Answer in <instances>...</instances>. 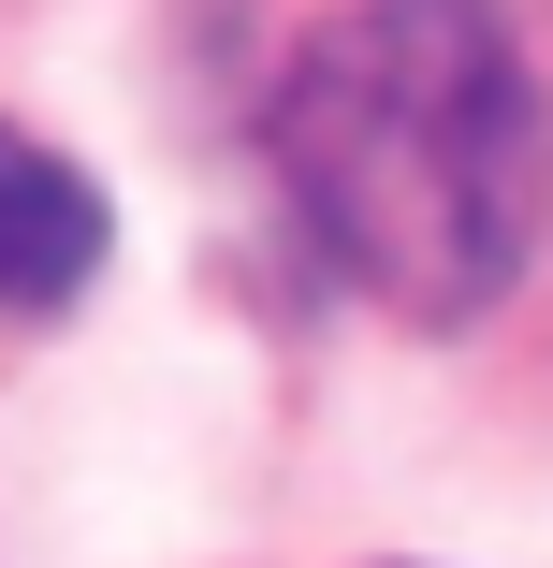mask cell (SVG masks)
<instances>
[{"label":"cell","mask_w":553,"mask_h":568,"mask_svg":"<svg viewBox=\"0 0 553 568\" xmlns=\"http://www.w3.org/2000/svg\"><path fill=\"white\" fill-rule=\"evenodd\" d=\"M263 161L306 219V248L365 306L452 335L481 321L553 204V118L510 0H350L277 73Z\"/></svg>","instance_id":"obj_1"},{"label":"cell","mask_w":553,"mask_h":568,"mask_svg":"<svg viewBox=\"0 0 553 568\" xmlns=\"http://www.w3.org/2000/svg\"><path fill=\"white\" fill-rule=\"evenodd\" d=\"M102 263H117V219H102V190L0 118V321H59Z\"/></svg>","instance_id":"obj_2"}]
</instances>
